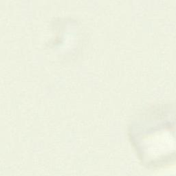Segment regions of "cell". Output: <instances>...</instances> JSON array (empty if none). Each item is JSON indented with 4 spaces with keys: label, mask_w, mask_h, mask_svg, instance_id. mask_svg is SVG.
<instances>
[{
    "label": "cell",
    "mask_w": 176,
    "mask_h": 176,
    "mask_svg": "<svg viewBox=\"0 0 176 176\" xmlns=\"http://www.w3.org/2000/svg\"><path fill=\"white\" fill-rule=\"evenodd\" d=\"M127 136L143 166L158 170L176 164V102H160L135 116Z\"/></svg>",
    "instance_id": "cell-1"
}]
</instances>
